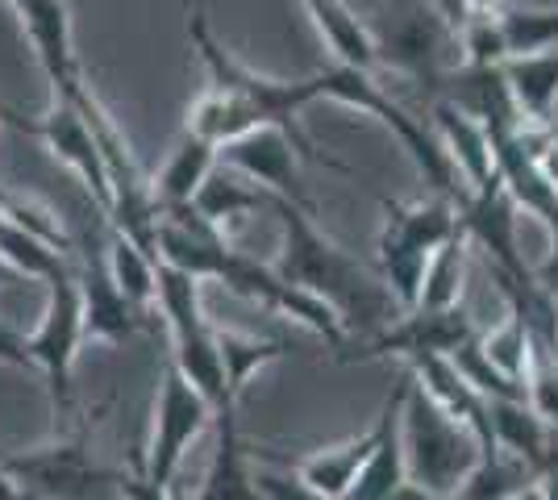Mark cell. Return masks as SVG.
<instances>
[{"instance_id": "obj_8", "label": "cell", "mask_w": 558, "mask_h": 500, "mask_svg": "<svg viewBox=\"0 0 558 500\" xmlns=\"http://www.w3.org/2000/svg\"><path fill=\"white\" fill-rule=\"evenodd\" d=\"M4 121L17 125V130H25V134H34V138H43V143L54 150V159H63V163L84 180V188L93 192V200L100 205V214L109 217V209H113L109 171H105V159H100V146H96L88 121H84V113H80L71 100L54 96V105H50L43 118H22V113L4 109Z\"/></svg>"}, {"instance_id": "obj_1", "label": "cell", "mask_w": 558, "mask_h": 500, "mask_svg": "<svg viewBox=\"0 0 558 500\" xmlns=\"http://www.w3.org/2000/svg\"><path fill=\"white\" fill-rule=\"evenodd\" d=\"M271 214L279 217V230H283L276 271L288 284L322 296L329 309L342 317L347 330H363L367 338L400 317V305L392 301L388 284L379 280V271H367L329 234H322L313 221V209L271 196Z\"/></svg>"}, {"instance_id": "obj_20", "label": "cell", "mask_w": 558, "mask_h": 500, "mask_svg": "<svg viewBox=\"0 0 558 500\" xmlns=\"http://www.w3.org/2000/svg\"><path fill=\"white\" fill-rule=\"evenodd\" d=\"M505 84H509L512 109H517L521 125H555L558 50L509 59V63H505Z\"/></svg>"}, {"instance_id": "obj_38", "label": "cell", "mask_w": 558, "mask_h": 500, "mask_svg": "<svg viewBox=\"0 0 558 500\" xmlns=\"http://www.w3.org/2000/svg\"><path fill=\"white\" fill-rule=\"evenodd\" d=\"M534 280L546 292H558V230H550V255L542 259V267L534 271Z\"/></svg>"}, {"instance_id": "obj_10", "label": "cell", "mask_w": 558, "mask_h": 500, "mask_svg": "<svg viewBox=\"0 0 558 500\" xmlns=\"http://www.w3.org/2000/svg\"><path fill=\"white\" fill-rule=\"evenodd\" d=\"M475 321L471 313L459 305V309H446V313H400L392 326H384L379 333L367 338V346L359 351L363 358H400V363H413V358L425 355H454L463 342L475 338Z\"/></svg>"}, {"instance_id": "obj_13", "label": "cell", "mask_w": 558, "mask_h": 500, "mask_svg": "<svg viewBox=\"0 0 558 500\" xmlns=\"http://www.w3.org/2000/svg\"><path fill=\"white\" fill-rule=\"evenodd\" d=\"M404 397H409V376L396 383V392L379 408V438L375 451L367 454L363 472L354 479L347 500H396V492L409 484V467H404V438H400V413H404Z\"/></svg>"}, {"instance_id": "obj_44", "label": "cell", "mask_w": 558, "mask_h": 500, "mask_svg": "<svg viewBox=\"0 0 558 500\" xmlns=\"http://www.w3.org/2000/svg\"><path fill=\"white\" fill-rule=\"evenodd\" d=\"M0 121H4V109H0Z\"/></svg>"}, {"instance_id": "obj_18", "label": "cell", "mask_w": 558, "mask_h": 500, "mask_svg": "<svg viewBox=\"0 0 558 500\" xmlns=\"http://www.w3.org/2000/svg\"><path fill=\"white\" fill-rule=\"evenodd\" d=\"M192 209H196V217H205L217 234H230L233 225H242L246 217L271 214V192H263L246 175L217 163V171L205 180V188L196 192Z\"/></svg>"}, {"instance_id": "obj_31", "label": "cell", "mask_w": 558, "mask_h": 500, "mask_svg": "<svg viewBox=\"0 0 558 500\" xmlns=\"http://www.w3.org/2000/svg\"><path fill=\"white\" fill-rule=\"evenodd\" d=\"M0 217L13 221V225H22L25 234L59 246L63 255H71V234L63 230V221L50 214L43 200H34V196H25V192H13L0 184Z\"/></svg>"}, {"instance_id": "obj_24", "label": "cell", "mask_w": 558, "mask_h": 500, "mask_svg": "<svg viewBox=\"0 0 558 500\" xmlns=\"http://www.w3.org/2000/svg\"><path fill=\"white\" fill-rule=\"evenodd\" d=\"M105 271H109V280L117 284V292H121L130 305H138L142 313L159 301V259H155L150 251H142L134 239L117 234V230L109 234Z\"/></svg>"}, {"instance_id": "obj_19", "label": "cell", "mask_w": 558, "mask_h": 500, "mask_svg": "<svg viewBox=\"0 0 558 500\" xmlns=\"http://www.w3.org/2000/svg\"><path fill=\"white\" fill-rule=\"evenodd\" d=\"M263 125H271V121H267V113L258 109L255 100H246V96H238V93H226V88H213L209 84L205 93L192 100L184 130L221 150L226 143L251 134V130H263Z\"/></svg>"}, {"instance_id": "obj_3", "label": "cell", "mask_w": 558, "mask_h": 500, "mask_svg": "<svg viewBox=\"0 0 558 500\" xmlns=\"http://www.w3.org/2000/svg\"><path fill=\"white\" fill-rule=\"evenodd\" d=\"M187 34H192V47L201 50V63H205V72H209L213 88H226V93H238V96H246V100H255L258 109L267 113V121L301 146L308 163H326V167H333V171H347L338 159L317 155V146H313V138L304 134V125H301L304 109L317 105V84H313V75H308V80H271V75H258L255 68H246L242 59H233L230 50L213 38V29L201 9L192 13Z\"/></svg>"}, {"instance_id": "obj_36", "label": "cell", "mask_w": 558, "mask_h": 500, "mask_svg": "<svg viewBox=\"0 0 558 500\" xmlns=\"http://www.w3.org/2000/svg\"><path fill=\"white\" fill-rule=\"evenodd\" d=\"M117 488H121V500H171V488L163 484H150L146 476H117Z\"/></svg>"}, {"instance_id": "obj_6", "label": "cell", "mask_w": 558, "mask_h": 500, "mask_svg": "<svg viewBox=\"0 0 558 500\" xmlns=\"http://www.w3.org/2000/svg\"><path fill=\"white\" fill-rule=\"evenodd\" d=\"M213 417H217V408L167 363L163 380H159V397H155L150 442H146V454H142V476L150 479V484L171 488L175 476H180V463H184L187 447L213 426Z\"/></svg>"}, {"instance_id": "obj_7", "label": "cell", "mask_w": 558, "mask_h": 500, "mask_svg": "<svg viewBox=\"0 0 558 500\" xmlns=\"http://www.w3.org/2000/svg\"><path fill=\"white\" fill-rule=\"evenodd\" d=\"M9 467V476L17 484H29L38 497L50 500H100V488L105 484H117V476L100 472L93 463V451L88 442L75 434V438H59L50 447H38V451L25 454H4L0 459Z\"/></svg>"}, {"instance_id": "obj_15", "label": "cell", "mask_w": 558, "mask_h": 500, "mask_svg": "<svg viewBox=\"0 0 558 500\" xmlns=\"http://www.w3.org/2000/svg\"><path fill=\"white\" fill-rule=\"evenodd\" d=\"M375 438H379V422L347 438V442H333V447H322V451L296 459V467H292L296 488L317 500H347L363 463H367V454L375 451Z\"/></svg>"}, {"instance_id": "obj_30", "label": "cell", "mask_w": 558, "mask_h": 500, "mask_svg": "<svg viewBox=\"0 0 558 500\" xmlns=\"http://www.w3.org/2000/svg\"><path fill=\"white\" fill-rule=\"evenodd\" d=\"M500 29L509 42V59L558 50V9H505Z\"/></svg>"}, {"instance_id": "obj_5", "label": "cell", "mask_w": 558, "mask_h": 500, "mask_svg": "<svg viewBox=\"0 0 558 500\" xmlns=\"http://www.w3.org/2000/svg\"><path fill=\"white\" fill-rule=\"evenodd\" d=\"M84 296H80V276L75 267H63L47 284V309L38 330L29 333V355L34 367L47 376L50 408L54 417L68 413L71 405V371H75V355L84 346Z\"/></svg>"}, {"instance_id": "obj_33", "label": "cell", "mask_w": 558, "mask_h": 500, "mask_svg": "<svg viewBox=\"0 0 558 500\" xmlns=\"http://www.w3.org/2000/svg\"><path fill=\"white\" fill-rule=\"evenodd\" d=\"M459 50L466 59V72H500L509 63L500 17H466V25L459 29Z\"/></svg>"}, {"instance_id": "obj_17", "label": "cell", "mask_w": 558, "mask_h": 500, "mask_svg": "<svg viewBox=\"0 0 558 500\" xmlns=\"http://www.w3.org/2000/svg\"><path fill=\"white\" fill-rule=\"evenodd\" d=\"M75 276H80V296H84V333L100 342H130L142 330L146 313L117 292L105 263H84Z\"/></svg>"}, {"instance_id": "obj_12", "label": "cell", "mask_w": 558, "mask_h": 500, "mask_svg": "<svg viewBox=\"0 0 558 500\" xmlns=\"http://www.w3.org/2000/svg\"><path fill=\"white\" fill-rule=\"evenodd\" d=\"M434 134H438L446 159L459 171L466 192L492 188L500 180L496 175V150H492L488 125L475 118L466 105H459V100H438L434 105Z\"/></svg>"}, {"instance_id": "obj_9", "label": "cell", "mask_w": 558, "mask_h": 500, "mask_svg": "<svg viewBox=\"0 0 558 500\" xmlns=\"http://www.w3.org/2000/svg\"><path fill=\"white\" fill-rule=\"evenodd\" d=\"M454 209H459L466 242L488 259V271L512 276V280H534V271L525 267L521 251H517V205L500 180L492 188L466 192Z\"/></svg>"}, {"instance_id": "obj_4", "label": "cell", "mask_w": 558, "mask_h": 500, "mask_svg": "<svg viewBox=\"0 0 558 500\" xmlns=\"http://www.w3.org/2000/svg\"><path fill=\"white\" fill-rule=\"evenodd\" d=\"M400 438H404L409 484H417L438 500H454L463 479L484 459V447L475 442V434L459 426L454 417H446L413 383V376H409V397H404V413H400Z\"/></svg>"}, {"instance_id": "obj_37", "label": "cell", "mask_w": 558, "mask_h": 500, "mask_svg": "<svg viewBox=\"0 0 558 500\" xmlns=\"http://www.w3.org/2000/svg\"><path fill=\"white\" fill-rule=\"evenodd\" d=\"M429 9H434V17L459 38V29L466 25V9H463V0H425Z\"/></svg>"}, {"instance_id": "obj_34", "label": "cell", "mask_w": 558, "mask_h": 500, "mask_svg": "<svg viewBox=\"0 0 558 500\" xmlns=\"http://www.w3.org/2000/svg\"><path fill=\"white\" fill-rule=\"evenodd\" d=\"M525 401L558 434V355L534 351L530 371H525Z\"/></svg>"}, {"instance_id": "obj_32", "label": "cell", "mask_w": 558, "mask_h": 500, "mask_svg": "<svg viewBox=\"0 0 558 500\" xmlns=\"http://www.w3.org/2000/svg\"><path fill=\"white\" fill-rule=\"evenodd\" d=\"M450 363L459 367V376H463L484 401H521L525 397V388L517 380H509V376H500L496 367L488 363V355H484V346H480V333L471 338V342H463L454 355H450Z\"/></svg>"}, {"instance_id": "obj_16", "label": "cell", "mask_w": 558, "mask_h": 500, "mask_svg": "<svg viewBox=\"0 0 558 500\" xmlns=\"http://www.w3.org/2000/svg\"><path fill=\"white\" fill-rule=\"evenodd\" d=\"M213 426H217V451H213V463L196 500H271L267 488L258 484L255 467H251V454H246V442L238 434L233 408L217 413Z\"/></svg>"}, {"instance_id": "obj_21", "label": "cell", "mask_w": 558, "mask_h": 500, "mask_svg": "<svg viewBox=\"0 0 558 500\" xmlns=\"http://www.w3.org/2000/svg\"><path fill=\"white\" fill-rule=\"evenodd\" d=\"M301 4L308 9L317 34L326 38L333 63L354 68V72H372L379 63V42L372 38V29L350 13L347 0H301Z\"/></svg>"}, {"instance_id": "obj_23", "label": "cell", "mask_w": 558, "mask_h": 500, "mask_svg": "<svg viewBox=\"0 0 558 500\" xmlns=\"http://www.w3.org/2000/svg\"><path fill=\"white\" fill-rule=\"evenodd\" d=\"M492 408V434L500 451L517 454L534 467L537 476L550 467V447H555V429L537 417L530 401H488Z\"/></svg>"}, {"instance_id": "obj_11", "label": "cell", "mask_w": 558, "mask_h": 500, "mask_svg": "<svg viewBox=\"0 0 558 500\" xmlns=\"http://www.w3.org/2000/svg\"><path fill=\"white\" fill-rule=\"evenodd\" d=\"M296 159H304V150L283 130H276V125L251 130V134H242V138H233V143H226L217 150V163L221 167L246 175L251 184H258V188L271 192V196H283L292 205L313 209L308 196L301 192V180H296Z\"/></svg>"}, {"instance_id": "obj_43", "label": "cell", "mask_w": 558, "mask_h": 500, "mask_svg": "<svg viewBox=\"0 0 558 500\" xmlns=\"http://www.w3.org/2000/svg\"><path fill=\"white\" fill-rule=\"evenodd\" d=\"M9 4H13V9H17V0H9Z\"/></svg>"}, {"instance_id": "obj_29", "label": "cell", "mask_w": 558, "mask_h": 500, "mask_svg": "<svg viewBox=\"0 0 558 500\" xmlns=\"http://www.w3.org/2000/svg\"><path fill=\"white\" fill-rule=\"evenodd\" d=\"M480 346H484V355L500 376H509L525 388V371H530V358H534V338H530L525 321L517 313H509L500 326L480 333Z\"/></svg>"}, {"instance_id": "obj_41", "label": "cell", "mask_w": 558, "mask_h": 500, "mask_svg": "<svg viewBox=\"0 0 558 500\" xmlns=\"http://www.w3.org/2000/svg\"><path fill=\"white\" fill-rule=\"evenodd\" d=\"M505 500H546V488H542V476L534 479V484H525V488H517L512 497H505Z\"/></svg>"}, {"instance_id": "obj_40", "label": "cell", "mask_w": 558, "mask_h": 500, "mask_svg": "<svg viewBox=\"0 0 558 500\" xmlns=\"http://www.w3.org/2000/svg\"><path fill=\"white\" fill-rule=\"evenodd\" d=\"M466 17H500L509 9V0H463Z\"/></svg>"}, {"instance_id": "obj_22", "label": "cell", "mask_w": 558, "mask_h": 500, "mask_svg": "<svg viewBox=\"0 0 558 500\" xmlns=\"http://www.w3.org/2000/svg\"><path fill=\"white\" fill-rule=\"evenodd\" d=\"M213 171H217V146L184 130L180 143L171 146L163 171L155 175V200H159V209L192 205L196 192L205 188V180H209Z\"/></svg>"}, {"instance_id": "obj_35", "label": "cell", "mask_w": 558, "mask_h": 500, "mask_svg": "<svg viewBox=\"0 0 558 500\" xmlns=\"http://www.w3.org/2000/svg\"><path fill=\"white\" fill-rule=\"evenodd\" d=\"M0 363H4V367H25V371H34V355H29V338L13 330L9 321H0Z\"/></svg>"}, {"instance_id": "obj_2", "label": "cell", "mask_w": 558, "mask_h": 500, "mask_svg": "<svg viewBox=\"0 0 558 500\" xmlns=\"http://www.w3.org/2000/svg\"><path fill=\"white\" fill-rule=\"evenodd\" d=\"M384 230L375 242V271L388 284L392 301L400 313H413L421 301V280L429 259L442 251L454 234H463L459 225V209L446 196H429V200H384Z\"/></svg>"}, {"instance_id": "obj_39", "label": "cell", "mask_w": 558, "mask_h": 500, "mask_svg": "<svg viewBox=\"0 0 558 500\" xmlns=\"http://www.w3.org/2000/svg\"><path fill=\"white\" fill-rule=\"evenodd\" d=\"M258 484L267 488V497H271V500H317V497H308V492H301V488H296V479L258 476Z\"/></svg>"}, {"instance_id": "obj_28", "label": "cell", "mask_w": 558, "mask_h": 500, "mask_svg": "<svg viewBox=\"0 0 558 500\" xmlns=\"http://www.w3.org/2000/svg\"><path fill=\"white\" fill-rule=\"evenodd\" d=\"M537 472L525 463V459H517L509 451H496V454H484L480 463H475V472L463 479V488L454 492V500H505L512 497L517 488H525V484H534Z\"/></svg>"}, {"instance_id": "obj_27", "label": "cell", "mask_w": 558, "mask_h": 500, "mask_svg": "<svg viewBox=\"0 0 558 500\" xmlns=\"http://www.w3.org/2000/svg\"><path fill=\"white\" fill-rule=\"evenodd\" d=\"M217 346H221L226 383H230L233 401H242V392H246V383L255 380V371H263L267 363H276L283 355V342L279 338H255V333H238V330H217Z\"/></svg>"}, {"instance_id": "obj_14", "label": "cell", "mask_w": 558, "mask_h": 500, "mask_svg": "<svg viewBox=\"0 0 558 500\" xmlns=\"http://www.w3.org/2000/svg\"><path fill=\"white\" fill-rule=\"evenodd\" d=\"M17 17H22L25 38L38 54L47 80L54 84V93H63L75 80H84L80 63H75V47H71L68 0H17Z\"/></svg>"}, {"instance_id": "obj_25", "label": "cell", "mask_w": 558, "mask_h": 500, "mask_svg": "<svg viewBox=\"0 0 558 500\" xmlns=\"http://www.w3.org/2000/svg\"><path fill=\"white\" fill-rule=\"evenodd\" d=\"M466 263H471V242L466 234H454L442 251L429 259L425 267V280H421V301L417 309L425 313H446L463 305V288H466Z\"/></svg>"}, {"instance_id": "obj_26", "label": "cell", "mask_w": 558, "mask_h": 500, "mask_svg": "<svg viewBox=\"0 0 558 500\" xmlns=\"http://www.w3.org/2000/svg\"><path fill=\"white\" fill-rule=\"evenodd\" d=\"M0 263H4L17 280H29V284L47 288L50 280L68 267V255H63L59 246L25 234L22 225H13V221L0 217Z\"/></svg>"}, {"instance_id": "obj_42", "label": "cell", "mask_w": 558, "mask_h": 500, "mask_svg": "<svg viewBox=\"0 0 558 500\" xmlns=\"http://www.w3.org/2000/svg\"><path fill=\"white\" fill-rule=\"evenodd\" d=\"M13 280H17V276H13V271H9L4 263H0V288H4V284H13Z\"/></svg>"}]
</instances>
